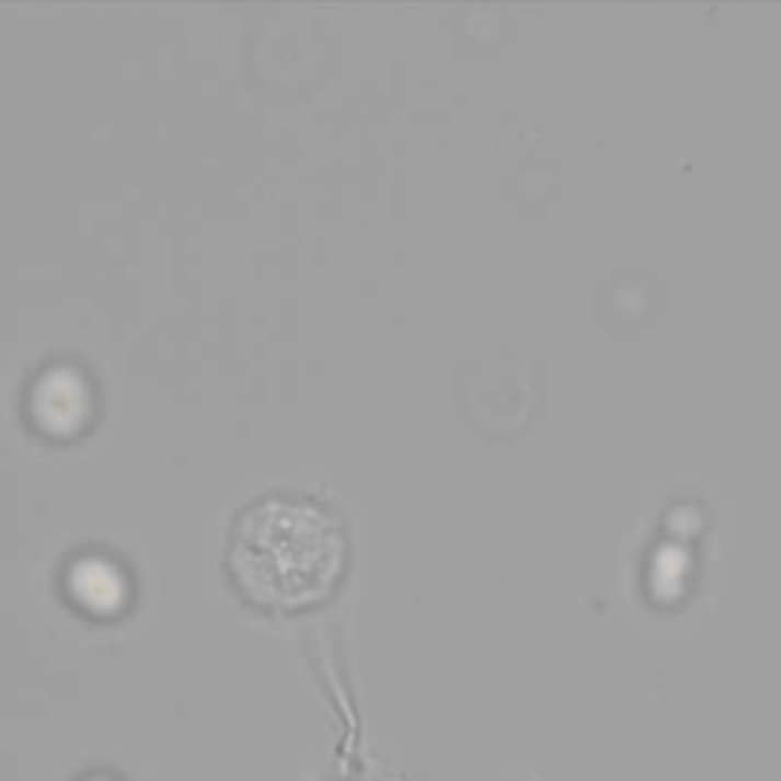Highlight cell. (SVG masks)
Wrapping results in <instances>:
<instances>
[{
    "instance_id": "obj_1",
    "label": "cell",
    "mask_w": 781,
    "mask_h": 781,
    "mask_svg": "<svg viewBox=\"0 0 781 781\" xmlns=\"http://www.w3.org/2000/svg\"><path fill=\"white\" fill-rule=\"evenodd\" d=\"M345 565L340 519L306 497L269 495L244 507L232 526L229 571L263 608L297 611L321 601Z\"/></svg>"
}]
</instances>
